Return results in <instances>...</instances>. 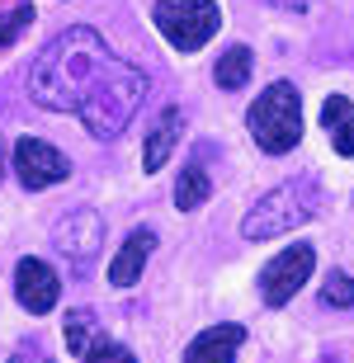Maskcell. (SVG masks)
Returning a JSON list of instances; mask_svg holds the SVG:
<instances>
[{"mask_svg":"<svg viewBox=\"0 0 354 363\" xmlns=\"http://www.w3.org/2000/svg\"><path fill=\"white\" fill-rule=\"evenodd\" d=\"M52 241L76 269H85V264L99 255V245H104V222H99V213H90V208H71V213L57 222Z\"/></svg>","mask_w":354,"mask_h":363,"instance_id":"7","label":"cell"},{"mask_svg":"<svg viewBox=\"0 0 354 363\" xmlns=\"http://www.w3.org/2000/svg\"><path fill=\"white\" fill-rule=\"evenodd\" d=\"M321 123H326V133H331L336 156H354V104L345 99V94H331V99H326Z\"/></svg>","mask_w":354,"mask_h":363,"instance_id":"12","label":"cell"},{"mask_svg":"<svg viewBox=\"0 0 354 363\" xmlns=\"http://www.w3.org/2000/svg\"><path fill=\"white\" fill-rule=\"evenodd\" d=\"M85 363H137V359H133L128 350H123V345H114V340L104 335V340L95 345V350L85 354Z\"/></svg>","mask_w":354,"mask_h":363,"instance_id":"18","label":"cell"},{"mask_svg":"<svg viewBox=\"0 0 354 363\" xmlns=\"http://www.w3.org/2000/svg\"><path fill=\"white\" fill-rule=\"evenodd\" d=\"M28 24H33V5H28V0H19L14 10H5V14H0V48H10Z\"/></svg>","mask_w":354,"mask_h":363,"instance_id":"16","label":"cell"},{"mask_svg":"<svg viewBox=\"0 0 354 363\" xmlns=\"http://www.w3.org/2000/svg\"><path fill=\"white\" fill-rule=\"evenodd\" d=\"M28 94L43 108L57 113H81L90 137H118L133 113L147 99V71L133 62L114 57V48L99 38L95 28H67L57 33L28 67Z\"/></svg>","mask_w":354,"mask_h":363,"instance_id":"1","label":"cell"},{"mask_svg":"<svg viewBox=\"0 0 354 363\" xmlns=\"http://www.w3.org/2000/svg\"><path fill=\"white\" fill-rule=\"evenodd\" d=\"M151 250H156V231L137 227L133 236L118 245V255L109 259V283H114V288H133V283L142 279V269H147Z\"/></svg>","mask_w":354,"mask_h":363,"instance_id":"9","label":"cell"},{"mask_svg":"<svg viewBox=\"0 0 354 363\" xmlns=\"http://www.w3.org/2000/svg\"><path fill=\"white\" fill-rule=\"evenodd\" d=\"M5 363H52V359H48V354H43L38 345H24V350H14Z\"/></svg>","mask_w":354,"mask_h":363,"instance_id":"19","label":"cell"},{"mask_svg":"<svg viewBox=\"0 0 354 363\" xmlns=\"http://www.w3.org/2000/svg\"><path fill=\"white\" fill-rule=\"evenodd\" d=\"M245 128H250V137H255L270 156L293 151L302 142V94H298V85L274 81L255 104L245 108Z\"/></svg>","mask_w":354,"mask_h":363,"instance_id":"3","label":"cell"},{"mask_svg":"<svg viewBox=\"0 0 354 363\" xmlns=\"http://www.w3.org/2000/svg\"><path fill=\"white\" fill-rule=\"evenodd\" d=\"M208 194H213L208 170L199 161L184 165V175H179V184H175V208H179V213H194V208H204V203H208Z\"/></svg>","mask_w":354,"mask_h":363,"instance_id":"13","label":"cell"},{"mask_svg":"<svg viewBox=\"0 0 354 363\" xmlns=\"http://www.w3.org/2000/svg\"><path fill=\"white\" fill-rule=\"evenodd\" d=\"M316 208H321V189H316V179H284V184L270 189V194L241 217V236L245 241L284 236V231L312 222Z\"/></svg>","mask_w":354,"mask_h":363,"instance_id":"2","label":"cell"},{"mask_svg":"<svg viewBox=\"0 0 354 363\" xmlns=\"http://www.w3.org/2000/svg\"><path fill=\"white\" fill-rule=\"evenodd\" d=\"M241 340H245L241 325H213L204 335H194V345L184 350V363H232Z\"/></svg>","mask_w":354,"mask_h":363,"instance_id":"11","label":"cell"},{"mask_svg":"<svg viewBox=\"0 0 354 363\" xmlns=\"http://www.w3.org/2000/svg\"><path fill=\"white\" fill-rule=\"evenodd\" d=\"M14 175L24 189H52L71 175V161L57 147H48L43 137H19L14 142Z\"/></svg>","mask_w":354,"mask_h":363,"instance_id":"6","label":"cell"},{"mask_svg":"<svg viewBox=\"0 0 354 363\" xmlns=\"http://www.w3.org/2000/svg\"><path fill=\"white\" fill-rule=\"evenodd\" d=\"M179 137H184V113H179V104H165L156 128L147 133V151H142V170H147V175H156V170L170 161V151L179 147Z\"/></svg>","mask_w":354,"mask_h":363,"instance_id":"10","label":"cell"},{"mask_svg":"<svg viewBox=\"0 0 354 363\" xmlns=\"http://www.w3.org/2000/svg\"><path fill=\"white\" fill-rule=\"evenodd\" d=\"M250 67H255L250 48H232V52H227L218 67H213V81H218L222 90H241V85L250 81Z\"/></svg>","mask_w":354,"mask_h":363,"instance_id":"15","label":"cell"},{"mask_svg":"<svg viewBox=\"0 0 354 363\" xmlns=\"http://www.w3.org/2000/svg\"><path fill=\"white\" fill-rule=\"evenodd\" d=\"M321 297H326V307H354V279L350 274H326V283H321Z\"/></svg>","mask_w":354,"mask_h":363,"instance_id":"17","label":"cell"},{"mask_svg":"<svg viewBox=\"0 0 354 363\" xmlns=\"http://www.w3.org/2000/svg\"><path fill=\"white\" fill-rule=\"evenodd\" d=\"M0 179H5V142H0Z\"/></svg>","mask_w":354,"mask_h":363,"instance_id":"21","label":"cell"},{"mask_svg":"<svg viewBox=\"0 0 354 363\" xmlns=\"http://www.w3.org/2000/svg\"><path fill=\"white\" fill-rule=\"evenodd\" d=\"M156 28L175 52H199L222 28V10L213 0H156Z\"/></svg>","mask_w":354,"mask_h":363,"instance_id":"4","label":"cell"},{"mask_svg":"<svg viewBox=\"0 0 354 363\" xmlns=\"http://www.w3.org/2000/svg\"><path fill=\"white\" fill-rule=\"evenodd\" d=\"M14 297H19V307L43 316V311L57 307V297H62V283L57 274L43 264V259H19V269H14Z\"/></svg>","mask_w":354,"mask_h":363,"instance_id":"8","label":"cell"},{"mask_svg":"<svg viewBox=\"0 0 354 363\" xmlns=\"http://www.w3.org/2000/svg\"><path fill=\"white\" fill-rule=\"evenodd\" d=\"M62 335H67V350L85 359V354H90L99 340H104V330H99V321L90 316V311H71L67 325H62Z\"/></svg>","mask_w":354,"mask_h":363,"instance_id":"14","label":"cell"},{"mask_svg":"<svg viewBox=\"0 0 354 363\" xmlns=\"http://www.w3.org/2000/svg\"><path fill=\"white\" fill-rule=\"evenodd\" d=\"M316 269V250L312 245H288L284 255H274L260 274V293H265V307H284L288 297H298V288L312 279Z\"/></svg>","mask_w":354,"mask_h":363,"instance_id":"5","label":"cell"},{"mask_svg":"<svg viewBox=\"0 0 354 363\" xmlns=\"http://www.w3.org/2000/svg\"><path fill=\"white\" fill-rule=\"evenodd\" d=\"M274 5H279V10H288V14H302L312 0H274Z\"/></svg>","mask_w":354,"mask_h":363,"instance_id":"20","label":"cell"}]
</instances>
